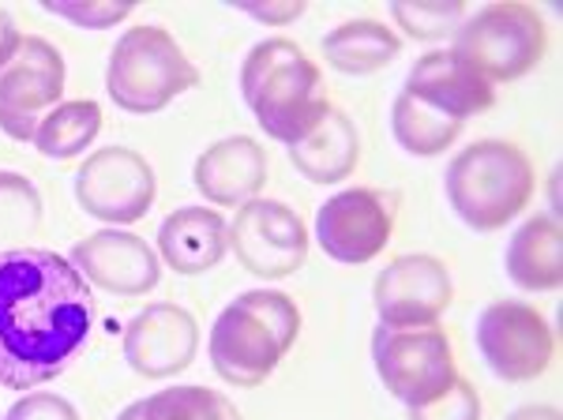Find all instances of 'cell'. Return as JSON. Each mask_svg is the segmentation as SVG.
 Returning a JSON list of instances; mask_svg holds the SVG:
<instances>
[{"label":"cell","mask_w":563,"mask_h":420,"mask_svg":"<svg viewBox=\"0 0 563 420\" xmlns=\"http://www.w3.org/2000/svg\"><path fill=\"white\" fill-rule=\"evenodd\" d=\"M95 327V297L65 255L0 252V387L34 390L57 379Z\"/></svg>","instance_id":"1"},{"label":"cell","mask_w":563,"mask_h":420,"mask_svg":"<svg viewBox=\"0 0 563 420\" xmlns=\"http://www.w3.org/2000/svg\"><path fill=\"white\" fill-rule=\"evenodd\" d=\"M241 98L271 140L301 143L331 113L323 76L289 38H267L252 45L241 64Z\"/></svg>","instance_id":"2"},{"label":"cell","mask_w":563,"mask_h":420,"mask_svg":"<svg viewBox=\"0 0 563 420\" xmlns=\"http://www.w3.org/2000/svg\"><path fill=\"white\" fill-rule=\"evenodd\" d=\"M301 334V312L278 289H249L218 312L211 364L230 387H260Z\"/></svg>","instance_id":"3"},{"label":"cell","mask_w":563,"mask_h":420,"mask_svg":"<svg viewBox=\"0 0 563 420\" xmlns=\"http://www.w3.org/2000/svg\"><path fill=\"white\" fill-rule=\"evenodd\" d=\"M451 210L477 233L511 225L533 196L530 158L504 140H477L451 158L448 173Z\"/></svg>","instance_id":"4"},{"label":"cell","mask_w":563,"mask_h":420,"mask_svg":"<svg viewBox=\"0 0 563 420\" xmlns=\"http://www.w3.org/2000/svg\"><path fill=\"white\" fill-rule=\"evenodd\" d=\"M199 84L196 64L162 26H132L109 53L106 87L124 113H158Z\"/></svg>","instance_id":"5"},{"label":"cell","mask_w":563,"mask_h":420,"mask_svg":"<svg viewBox=\"0 0 563 420\" xmlns=\"http://www.w3.org/2000/svg\"><path fill=\"white\" fill-rule=\"evenodd\" d=\"M549 49V31L530 4H488L462 20L451 38V53L466 60L488 84H511L533 71Z\"/></svg>","instance_id":"6"},{"label":"cell","mask_w":563,"mask_h":420,"mask_svg":"<svg viewBox=\"0 0 563 420\" xmlns=\"http://www.w3.org/2000/svg\"><path fill=\"white\" fill-rule=\"evenodd\" d=\"M372 364L379 383L406 409L429 406L459 383L451 338L435 327H376L372 334Z\"/></svg>","instance_id":"7"},{"label":"cell","mask_w":563,"mask_h":420,"mask_svg":"<svg viewBox=\"0 0 563 420\" xmlns=\"http://www.w3.org/2000/svg\"><path fill=\"white\" fill-rule=\"evenodd\" d=\"M477 350L493 376L526 383L549 372L556 357V334L538 308L522 300H496L477 319Z\"/></svg>","instance_id":"8"},{"label":"cell","mask_w":563,"mask_h":420,"mask_svg":"<svg viewBox=\"0 0 563 420\" xmlns=\"http://www.w3.org/2000/svg\"><path fill=\"white\" fill-rule=\"evenodd\" d=\"M65 95V57L45 38H23L20 53L0 71V132L15 143H34L45 113Z\"/></svg>","instance_id":"9"},{"label":"cell","mask_w":563,"mask_h":420,"mask_svg":"<svg viewBox=\"0 0 563 420\" xmlns=\"http://www.w3.org/2000/svg\"><path fill=\"white\" fill-rule=\"evenodd\" d=\"M158 180L143 154L129 147H102L79 166L76 199L90 218L109 225H132L151 210Z\"/></svg>","instance_id":"10"},{"label":"cell","mask_w":563,"mask_h":420,"mask_svg":"<svg viewBox=\"0 0 563 420\" xmlns=\"http://www.w3.org/2000/svg\"><path fill=\"white\" fill-rule=\"evenodd\" d=\"M395 233V196L376 188L334 191L316 214V241L334 263L361 267L387 248Z\"/></svg>","instance_id":"11"},{"label":"cell","mask_w":563,"mask_h":420,"mask_svg":"<svg viewBox=\"0 0 563 420\" xmlns=\"http://www.w3.org/2000/svg\"><path fill=\"white\" fill-rule=\"evenodd\" d=\"M230 248L249 274L278 281L301 270L308 259V233L286 203L252 199L238 207V218L230 225Z\"/></svg>","instance_id":"12"},{"label":"cell","mask_w":563,"mask_h":420,"mask_svg":"<svg viewBox=\"0 0 563 420\" xmlns=\"http://www.w3.org/2000/svg\"><path fill=\"white\" fill-rule=\"evenodd\" d=\"M455 286L435 255H398L379 270L372 300L384 327H435L448 312Z\"/></svg>","instance_id":"13"},{"label":"cell","mask_w":563,"mask_h":420,"mask_svg":"<svg viewBox=\"0 0 563 420\" xmlns=\"http://www.w3.org/2000/svg\"><path fill=\"white\" fill-rule=\"evenodd\" d=\"M68 263L84 274L87 286L117 297H143L162 281L158 252L143 236L124 230H98L71 248Z\"/></svg>","instance_id":"14"},{"label":"cell","mask_w":563,"mask_h":420,"mask_svg":"<svg viewBox=\"0 0 563 420\" xmlns=\"http://www.w3.org/2000/svg\"><path fill=\"white\" fill-rule=\"evenodd\" d=\"M199 350V327L180 305H151L124 327V361L135 376L166 379L192 364Z\"/></svg>","instance_id":"15"},{"label":"cell","mask_w":563,"mask_h":420,"mask_svg":"<svg viewBox=\"0 0 563 420\" xmlns=\"http://www.w3.org/2000/svg\"><path fill=\"white\" fill-rule=\"evenodd\" d=\"M413 98H421L424 106L440 109V113L466 121V117L485 113L496 102L493 84L481 79L466 60H459L451 49H432L410 68L406 87Z\"/></svg>","instance_id":"16"},{"label":"cell","mask_w":563,"mask_h":420,"mask_svg":"<svg viewBox=\"0 0 563 420\" xmlns=\"http://www.w3.org/2000/svg\"><path fill=\"white\" fill-rule=\"evenodd\" d=\"M267 185V154L249 135L211 143L196 162V188L214 207H244Z\"/></svg>","instance_id":"17"},{"label":"cell","mask_w":563,"mask_h":420,"mask_svg":"<svg viewBox=\"0 0 563 420\" xmlns=\"http://www.w3.org/2000/svg\"><path fill=\"white\" fill-rule=\"evenodd\" d=\"M230 252V225L211 207H180L162 222L158 255L177 274H203Z\"/></svg>","instance_id":"18"},{"label":"cell","mask_w":563,"mask_h":420,"mask_svg":"<svg viewBox=\"0 0 563 420\" xmlns=\"http://www.w3.org/2000/svg\"><path fill=\"white\" fill-rule=\"evenodd\" d=\"M361 158V135L346 113L331 109L301 143L289 147L294 169L308 177L312 185H342Z\"/></svg>","instance_id":"19"},{"label":"cell","mask_w":563,"mask_h":420,"mask_svg":"<svg viewBox=\"0 0 563 420\" xmlns=\"http://www.w3.org/2000/svg\"><path fill=\"white\" fill-rule=\"evenodd\" d=\"M507 274L519 289L541 294L563 281V230L556 214H533L515 230L507 244Z\"/></svg>","instance_id":"20"},{"label":"cell","mask_w":563,"mask_h":420,"mask_svg":"<svg viewBox=\"0 0 563 420\" xmlns=\"http://www.w3.org/2000/svg\"><path fill=\"white\" fill-rule=\"evenodd\" d=\"M320 45L334 71H342V76H372V71L387 68L398 57L402 38L376 20H350L334 26L331 34H323Z\"/></svg>","instance_id":"21"},{"label":"cell","mask_w":563,"mask_h":420,"mask_svg":"<svg viewBox=\"0 0 563 420\" xmlns=\"http://www.w3.org/2000/svg\"><path fill=\"white\" fill-rule=\"evenodd\" d=\"M390 132H395V143L406 154L435 158V154H443L462 135V121L424 106L421 98L402 90V95L395 98V106H390Z\"/></svg>","instance_id":"22"},{"label":"cell","mask_w":563,"mask_h":420,"mask_svg":"<svg viewBox=\"0 0 563 420\" xmlns=\"http://www.w3.org/2000/svg\"><path fill=\"white\" fill-rule=\"evenodd\" d=\"M102 132V106L98 102H60L34 132V147L53 162H68L84 154Z\"/></svg>","instance_id":"23"},{"label":"cell","mask_w":563,"mask_h":420,"mask_svg":"<svg viewBox=\"0 0 563 420\" xmlns=\"http://www.w3.org/2000/svg\"><path fill=\"white\" fill-rule=\"evenodd\" d=\"M42 225V191L20 173L0 169V252L23 248Z\"/></svg>","instance_id":"24"},{"label":"cell","mask_w":563,"mask_h":420,"mask_svg":"<svg viewBox=\"0 0 563 420\" xmlns=\"http://www.w3.org/2000/svg\"><path fill=\"white\" fill-rule=\"evenodd\" d=\"M143 420H241L238 406L207 387H166L143 401Z\"/></svg>","instance_id":"25"},{"label":"cell","mask_w":563,"mask_h":420,"mask_svg":"<svg viewBox=\"0 0 563 420\" xmlns=\"http://www.w3.org/2000/svg\"><path fill=\"white\" fill-rule=\"evenodd\" d=\"M390 20L402 26L417 42H440L451 38L466 20V4L462 0H390Z\"/></svg>","instance_id":"26"},{"label":"cell","mask_w":563,"mask_h":420,"mask_svg":"<svg viewBox=\"0 0 563 420\" xmlns=\"http://www.w3.org/2000/svg\"><path fill=\"white\" fill-rule=\"evenodd\" d=\"M45 12L84 26V31H109L135 12V0H42Z\"/></svg>","instance_id":"27"},{"label":"cell","mask_w":563,"mask_h":420,"mask_svg":"<svg viewBox=\"0 0 563 420\" xmlns=\"http://www.w3.org/2000/svg\"><path fill=\"white\" fill-rule=\"evenodd\" d=\"M410 420H481V395L466 379H459L448 395L410 409Z\"/></svg>","instance_id":"28"},{"label":"cell","mask_w":563,"mask_h":420,"mask_svg":"<svg viewBox=\"0 0 563 420\" xmlns=\"http://www.w3.org/2000/svg\"><path fill=\"white\" fill-rule=\"evenodd\" d=\"M4 420H79L76 406L60 395H23Z\"/></svg>","instance_id":"29"},{"label":"cell","mask_w":563,"mask_h":420,"mask_svg":"<svg viewBox=\"0 0 563 420\" xmlns=\"http://www.w3.org/2000/svg\"><path fill=\"white\" fill-rule=\"evenodd\" d=\"M233 8H241L244 15H252V20H260L267 26H286L305 15L301 0H238Z\"/></svg>","instance_id":"30"},{"label":"cell","mask_w":563,"mask_h":420,"mask_svg":"<svg viewBox=\"0 0 563 420\" xmlns=\"http://www.w3.org/2000/svg\"><path fill=\"white\" fill-rule=\"evenodd\" d=\"M20 45H23L20 26H15L12 12H4V8H0V71L12 64V57L20 53Z\"/></svg>","instance_id":"31"},{"label":"cell","mask_w":563,"mask_h":420,"mask_svg":"<svg viewBox=\"0 0 563 420\" xmlns=\"http://www.w3.org/2000/svg\"><path fill=\"white\" fill-rule=\"evenodd\" d=\"M507 420H563V417H560L556 406H522V409H515Z\"/></svg>","instance_id":"32"},{"label":"cell","mask_w":563,"mask_h":420,"mask_svg":"<svg viewBox=\"0 0 563 420\" xmlns=\"http://www.w3.org/2000/svg\"><path fill=\"white\" fill-rule=\"evenodd\" d=\"M117 420H143V401H135V406L121 409V417H117Z\"/></svg>","instance_id":"33"}]
</instances>
